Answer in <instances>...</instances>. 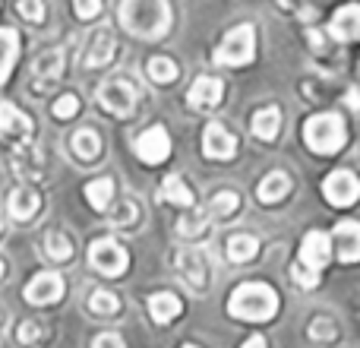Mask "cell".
<instances>
[{
  "label": "cell",
  "instance_id": "cell-34",
  "mask_svg": "<svg viewBox=\"0 0 360 348\" xmlns=\"http://www.w3.org/2000/svg\"><path fill=\"white\" fill-rule=\"evenodd\" d=\"M16 339L22 348H35L44 339V326L38 323V320H25V323L16 330Z\"/></svg>",
  "mask_w": 360,
  "mask_h": 348
},
{
  "label": "cell",
  "instance_id": "cell-15",
  "mask_svg": "<svg viewBox=\"0 0 360 348\" xmlns=\"http://www.w3.org/2000/svg\"><path fill=\"white\" fill-rule=\"evenodd\" d=\"M332 244L342 263H357L360 260V225L357 222H338L332 231Z\"/></svg>",
  "mask_w": 360,
  "mask_h": 348
},
{
  "label": "cell",
  "instance_id": "cell-36",
  "mask_svg": "<svg viewBox=\"0 0 360 348\" xmlns=\"http://www.w3.org/2000/svg\"><path fill=\"white\" fill-rule=\"evenodd\" d=\"M133 218H139L136 203H133V199H124V203L111 212V218H108V222H111V225H133Z\"/></svg>",
  "mask_w": 360,
  "mask_h": 348
},
{
  "label": "cell",
  "instance_id": "cell-17",
  "mask_svg": "<svg viewBox=\"0 0 360 348\" xmlns=\"http://www.w3.org/2000/svg\"><path fill=\"white\" fill-rule=\"evenodd\" d=\"M114 57V35L108 25H101V29H95L92 35H89L86 42V67H105L108 61Z\"/></svg>",
  "mask_w": 360,
  "mask_h": 348
},
{
  "label": "cell",
  "instance_id": "cell-26",
  "mask_svg": "<svg viewBox=\"0 0 360 348\" xmlns=\"http://www.w3.org/2000/svg\"><path fill=\"white\" fill-rule=\"evenodd\" d=\"M259 254V241L253 235H231L228 237V260L231 263H250Z\"/></svg>",
  "mask_w": 360,
  "mask_h": 348
},
{
  "label": "cell",
  "instance_id": "cell-11",
  "mask_svg": "<svg viewBox=\"0 0 360 348\" xmlns=\"http://www.w3.org/2000/svg\"><path fill=\"white\" fill-rule=\"evenodd\" d=\"M329 256H332V237L326 231H307L304 244H300V260H297L300 266L319 273L329 263Z\"/></svg>",
  "mask_w": 360,
  "mask_h": 348
},
{
  "label": "cell",
  "instance_id": "cell-5",
  "mask_svg": "<svg viewBox=\"0 0 360 348\" xmlns=\"http://www.w3.org/2000/svg\"><path fill=\"white\" fill-rule=\"evenodd\" d=\"M89 263H92L101 275H124L130 256H127V250L120 247L114 237H98V241L89 247Z\"/></svg>",
  "mask_w": 360,
  "mask_h": 348
},
{
  "label": "cell",
  "instance_id": "cell-3",
  "mask_svg": "<svg viewBox=\"0 0 360 348\" xmlns=\"http://www.w3.org/2000/svg\"><path fill=\"white\" fill-rule=\"evenodd\" d=\"M345 139H348V133H345V124L338 114H313L304 124V143L316 156H335L345 146Z\"/></svg>",
  "mask_w": 360,
  "mask_h": 348
},
{
  "label": "cell",
  "instance_id": "cell-22",
  "mask_svg": "<svg viewBox=\"0 0 360 348\" xmlns=\"http://www.w3.org/2000/svg\"><path fill=\"white\" fill-rule=\"evenodd\" d=\"M41 209V197L29 187H19V190L10 193V216L19 218V222H29L35 212Z\"/></svg>",
  "mask_w": 360,
  "mask_h": 348
},
{
  "label": "cell",
  "instance_id": "cell-29",
  "mask_svg": "<svg viewBox=\"0 0 360 348\" xmlns=\"http://www.w3.org/2000/svg\"><path fill=\"white\" fill-rule=\"evenodd\" d=\"M44 254H48L51 260H57V263H67L70 256H73V244H70L67 235H60V231H51V235L44 237Z\"/></svg>",
  "mask_w": 360,
  "mask_h": 348
},
{
  "label": "cell",
  "instance_id": "cell-31",
  "mask_svg": "<svg viewBox=\"0 0 360 348\" xmlns=\"http://www.w3.org/2000/svg\"><path fill=\"white\" fill-rule=\"evenodd\" d=\"M237 206H240V199H237V193H231V190H221V193H215V197H212V203H209V216L212 218H228L231 212L237 209Z\"/></svg>",
  "mask_w": 360,
  "mask_h": 348
},
{
  "label": "cell",
  "instance_id": "cell-14",
  "mask_svg": "<svg viewBox=\"0 0 360 348\" xmlns=\"http://www.w3.org/2000/svg\"><path fill=\"white\" fill-rule=\"evenodd\" d=\"M237 152V139L224 130L221 124H209L202 133V156L205 159H215V162H224Z\"/></svg>",
  "mask_w": 360,
  "mask_h": 348
},
{
  "label": "cell",
  "instance_id": "cell-20",
  "mask_svg": "<svg viewBox=\"0 0 360 348\" xmlns=\"http://www.w3.org/2000/svg\"><path fill=\"white\" fill-rule=\"evenodd\" d=\"M291 193V178H288L285 171H272L269 178L259 180V190H256V197H259V203H281V199Z\"/></svg>",
  "mask_w": 360,
  "mask_h": 348
},
{
  "label": "cell",
  "instance_id": "cell-46",
  "mask_svg": "<svg viewBox=\"0 0 360 348\" xmlns=\"http://www.w3.org/2000/svg\"><path fill=\"white\" fill-rule=\"evenodd\" d=\"M184 348H199V345H184Z\"/></svg>",
  "mask_w": 360,
  "mask_h": 348
},
{
  "label": "cell",
  "instance_id": "cell-41",
  "mask_svg": "<svg viewBox=\"0 0 360 348\" xmlns=\"http://www.w3.org/2000/svg\"><path fill=\"white\" fill-rule=\"evenodd\" d=\"M92 348H127V345H124V339L114 336V333H101V336L92 342Z\"/></svg>",
  "mask_w": 360,
  "mask_h": 348
},
{
  "label": "cell",
  "instance_id": "cell-35",
  "mask_svg": "<svg viewBox=\"0 0 360 348\" xmlns=\"http://www.w3.org/2000/svg\"><path fill=\"white\" fill-rule=\"evenodd\" d=\"M76 111H79V99H76V95L63 92L60 99L54 101V118H57V120H70V118H76Z\"/></svg>",
  "mask_w": 360,
  "mask_h": 348
},
{
  "label": "cell",
  "instance_id": "cell-23",
  "mask_svg": "<svg viewBox=\"0 0 360 348\" xmlns=\"http://www.w3.org/2000/svg\"><path fill=\"white\" fill-rule=\"evenodd\" d=\"M278 130H281V111L278 108H259V111L253 114V137L256 139L272 143V139L278 137Z\"/></svg>",
  "mask_w": 360,
  "mask_h": 348
},
{
  "label": "cell",
  "instance_id": "cell-4",
  "mask_svg": "<svg viewBox=\"0 0 360 348\" xmlns=\"http://www.w3.org/2000/svg\"><path fill=\"white\" fill-rule=\"evenodd\" d=\"M215 63L218 67H243L256 57V32L250 23L234 25V29L224 35V42L215 48Z\"/></svg>",
  "mask_w": 360,
  "mask_h": 348
},
{
  "label": "cell",
  "instance_id": "cell-33",
  "mask_svg": "<svg viewBox=\"0 0 360 348\" xmlns=\"http://www.w3.org/2000/svg\"><path fill=\"white\" fill-rule=\"evenodd\" d=\"M205 225H209V212L193 209V212H186V216L177 222V231H180L184 237H196L199 231L205 228Z\"/></svg>",
  "mask_w": 360,
  "mask_h": 348
},
{
  "label": "cell",
  "instance_id": "cell-7",
  "mask_svg": "<svg viewBox=\"0 0 360 348\" xmlns=\"http://www.w3.org/2000/svg\"><path fill=\"white\" fill-rule=\"evenodd\" d=\"M174 263H177L180 279L190 285V292H205V285H209V260H205L202 250H196V247L177 250Z\"/></svg>",
  "mask_w": 360,
  "mask_h": 348
},
{
  "label": "cell",
  "instance_id": "cell-6",
  "mask_svg": "<svg viewBox=\"0 0 360 348\" xmlns=\"http://www.w3.org/2000/svg\"><path fill=\"white\" fill-rule=\"evenodd\" d=\"M98 101L114 118H130L133 108H136V89L127 80H108V82H101V89H98Z\"/></svg>",
  "mask_w": 360,
  "mask_h": 348
},
{
  "label": "cell",
  "instance_id": "cell-16",
  "mask_svg": "<svg viewBox=\"0 0 360 348\" xmlns=\"http://www.w3.org/2000/svg\"><path fill=\"white\" fill-rule=\"evenodd\" d=\"M329 32L335 42H357L360 38V4H348L342 10H335L329 23Z\"/></svg>",
  "mask_w": 360,
  "mask_h": 348
},
{
  "label": "cell",
  "instance_id": "cell-39",
  "mask_svg": "<svg viewBox=\"0 0 360 348\" xmlns=\"http://www.w3.org/2000/svg\"><path fill=\"white\" fill-rule=\"evenodd\" d=\"M73 6L79 19H95L101 13V0H73Z\"/></svg>",
  "mask_w": 360,
  "mask_h": 348
},
{
  "label": "cell",
  "instance_id": "cell-42",
  "mask_svg": "<svg viewBox=\"0 0 360 348\" xmlns=\"http://www.w3.org/2000/svg\"><path fill=\"white\" fill-rule=\"evenodd\" d=\"M345 105H348L351 111H360V92H357V89H348V95H345Z\"/></svg>",
  "mask_w": 360,
  "mask_h": 348
},
{
  "label": "cell",
  "instance_id": "cell-21",
  "mask_svg": "<svg viewBox=\"0 0 360 348\" xmlns=\"http://www.w3.org/2000/svg\"><path fill=\"white\" fill-rule=\"evenodd\" d=\"M180 311H184V304H180V298L171 292H155L149 298V313L155 323H171V320L180 317Z\"/></svg>",
  "mask_w": 360,
  "mask_h": 348
},
{
  "label": "cell",
  "instance_id": "cell-24",
  "mask_svg": "<svg viewBox=\"0 0 360 348\" xmlns=\"http://www.w3.org/2000/svg\"><path fill=\"white\" fill-rule=\"evenodd\" d=\"M19 57V35L16 29H0V82H6L13 63Z\"/></svg>",
  "mask_w": 360,
  "mask_h": 348
},
{
  "label": "cell",
  "instance_id": "cell-8",
  "mask_svg": "<svg viewBox=\"0 0 360 348\" xmlns=\"http://www.w3.org/2000/svg\"><path fill=\"white\" fill-rule=\"evenodd\" d=\"M323 193L332 206L348 209V206H354L360 199V180H357V174H351V171H335V174L326 178Z\"/></svg>",
  "mask_w": 360,
  "mask_h": 348
},
{
  "label": "cell",
  "instance_id": "cell-32",
  "mask_svg": "<svg viewBox=\"0 0 360 348\" xmlns=\"http://www.w3.org/2000/svg\"><path fill=\"white\" fill-rule=\"evenodd\" d=\"M89 307H92V313H98V317H111V313L120 311V301H117V294L98 288V292H92V298H89Z\"/></svg>",
  "mask_w": 360,
  "mask_h": 348
},
{
  "label": "cell",
  "instance_id": "cell-44",
  "mask_svg": "<svg viewBox=\"0 0 360 348\" xmlns=\"http://www.w3.org/2000/svg\"><path fill=\"white\" fill-rule=\"evenodd\" d=\"M4 320H6V317H4V311H0V333H4Z\"/></svg>",
  "mask_w": 360,
  "mask_h": 348
},
{
  "label": "cell",
  "instance_id": "cell-9",
  "mask_svg": "<svg viewBox=\"0 0 360 348\" xmlns=\"http://www.w3.org/2000/svg\"><path fill=\"white\" fill-rule=\"evenodd\" d=\"M133 152L143 159L146 165H158L171 156V137L165 127H149L146 133H139L136 143H133Z\"/></svg>",
  "mask_w": 360,
  "mask_h": 348
},
{
  "label": "cell",
  "instance_id": "cell-38",
  "mask_svg": "<svg viewBox=\"0 0 360 348\" xmlns=\"http://www.w3.org/2000/svg\"><path fill=\"white\" fill-rule=\"evenodd\" d=\"M19 16L29 23H41L44 19V0H19Z\"/></svg>",
  "mask_w": 360,
  "mask_h": 348
},
{
  "label": "cell",
  "instance_id": "cell-19",
  "mask_svg": "<svg viewBox=\"0 0 360 348\" xmlns=\"http://www.w3.org/2000/svg\"><path fill=\"white\" fill-rule=\"evenodd\" d=\"M13 165H16V174L19 178H25V180H41L44 178V171H41V149L38 146H32L29 139L25 143H19V149H16V156H13Z\"/></svg>",
  "mask_w": 360,
  "mask_h": 348
},
{
  "label": "cell",
  "instance_id": "cell-1",
  "mask_svg": "<svg viewBox=\"0 0 360 348\" xmlns=\"http://www.w3.org/2000/svg\"><path fill=\"white\" fill-rule=\"evenodd\" d=\"M120 25L139 38H162L171 29L168 0H120Z\"/></svg>",
  "mask_w": 360,
  "mask_h": 348
},
{
  "label": "cell",
  "instance_id": "cell-10",
  "mask_svg": "<svg viewBox=\"0 0 360 348\" xmlns=\"http://www.w3.org/2000/svg\"><path fill=\"white\" fill-rule=\"evenodd\" d=\"M63 61H67V54H63L60 48H54V51L38 57L35 67H32V89H35V92L54 89L57 80H60V73H63Z\"/></svg>",
  "mask_w": 360,
  "mask_h": 348
},
{
  "label": "cell",
  "instance_id": "cell-2",
  "mask_svg": "<svg viewBox=\"0 0 360 348\" xmlns=\"http://www.w3.org/2000/svg\"><path fill=\"white\" fill-rule=\"evenodd\" d=\"M228 313L237 320H250V323H266L278 313V294L266 282H247V285L234 288L228 301Z\"/></svg>",
  "mask_w": 360,
  "mask_h": 348
},
{
  "label": "cell",
  "instance_id": "cell-13",
  "mask_svg": "<svg viewBox=\"0 0 360 348\" xmlns=\"http://www.w3.org/2000/svg\"><path fill=\"white\" fill-rule=\"evenodd\" d=\"M186 99H190V108H196V111H215L224 99V82L215 80V76H199Z\"/></svg>",
  "mask_w": 360,
  "mask_h": 348
},
{
  "label": "cell",
  "instance_id": "cell-43",
  "mask_svg": "<svg viewBox=\"0 0 360 348\" xmlns=\"http://www.w3.org/2000/svg\"><path fill=\"white\" fill-rule=\"evenodd\" d=\"M243 348H266V339L262 336H253V339H247V345Z\"/></svg>",
  "mask_w": 360,
  "mask_h": 348
},
{
  "label": "cell",
  "instance_id": "cell-40",
  "mask_svg": "<svg viewBox=\"0 0 360 348\" xmlns=\"http://www.w3.org/2000/svg\"><path fill=\"white\" fill-rule=\"evenodd\" d=\"M294 282H297V285H304V288H313L319 282V273H313V269H307V266H300V263H294Z\"/></svg>",
  "mask_w": 360,
  "mask_h": 348
},
{
  "label": "cell",
  "instance_id": "cell-28",
  "mask_svg": "<svg viewBox=\"0 0 360 348\" xmlns=\"http://www.w3.org/2000/svg\"><path fill=\"white\" fill-rule=\"evenodd\" d=\"M162 199H168V203H177V206H193V190L184 184V178L180 174H168L162 184Z\"/></svg>",
  "mask_w": 360,
  "mask_h": 348
},
{
  "label": "cell",
  "instance_id": "cell-45",
  "mask_svg": "<svg viewBox=\"0 0 360 348\" xmlns=\"http://www.w3.org/2000/svg\"><path fill=\"white\" fill-rule=\"evenodd\" d=\"M0 279H4V260H0Z\"/></svg>",
  "mask_w": 360,
  "mask_h": 348
},
{
  "label": "cell",
  "instance_id": "cell-37",
  "mask_svg": "<svg viewBox=\"0 0 360 348\" xmlns=\"http://www.w3.org/2000/svg\"><path fill=\"white\" fill-rule=\"evenodd\" d=\"M310 339H316V342H329V339H335V323H332L329 317H319L310 323Z\"/></svg>",
  "mask_w": 360,
  "mask_h": 348
},
{
  "label": "cell",
  "instance_id": "cell-12",
  "mask_svg": "<svg viewBox=\"0 0 360 348\" xmlns=\"http://www.w3.org/2000/svg\"><path fill=\"white\" fill-rule=\"evenodd\" d=\"M60 294H63V279L57 273H38L35 279L25 285V301L38 304V307L60 301Z\"/></svg>",
  "mask_w": 360,
  "mask_h": 348
},
{
  "label": "cell",
  "instance_id": "cell-25",
  "mask_svg": "<svg viewBox=\"0 0 360 348\" xmlns=\"http://www.w3.org/2000/svg\"><path fill=\"white\" fill-rule=\"evenodd\" d=\"M73 152L82 162H95L101 156V137L95 130H89V127H82V130L73 133Z\"/></svg>",
  "mask_w": 360,
  "mask_h": 348
},
{
  "label": "cell",
  "instance_id": "cell-27",
  "mask_svg": "<svg viewBox=\"0 0 360 348\" xmlns=\"http://www.w3.org/2000/svg\"><path fill=\"white\" fill-rule=\"evenodd\" d=\"M114 180L111 178H98V180H92V184L86 187V199H89V206L92 209H98V212H105L108 206L114 203Z\"/></svg>",
  "mask_w": 360,
  "mask_h": 348
},
{
  "label": "cell",
  "instance_id": "cell-30",
  "mask_svg": "<svg viewBox=\"0 0 360 348\" xmlns=\"http://www.w3.org/2000/svg\"><path fill=\"white\" fill-rule=\"evenodd\" d=\"M149 80L152 82H158V86H165V82H174L177 76H180V70H177V63L174 61H168V57H152L149 61Z\"/></svg>",
  "mask_w": 360,
  "mask_h": 348
},
{
  "label": "cell",
  "instance_id": "cell-18",
  "mask_svg": "<svg viewBox=\"0 0 360 348\" xmlns=\"http://www.w3.org/2000/svg\"><path fill=\"white\" fill-rule=\"evenodd\" d=\"M29 133H32V120L25 118L16 105L4 101V105H0V137H10V139L25 143V139H29Z\"/></svg>",
  "mask_w": 360,
  "mask_h": 348
}]
</instances>
